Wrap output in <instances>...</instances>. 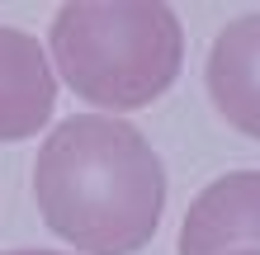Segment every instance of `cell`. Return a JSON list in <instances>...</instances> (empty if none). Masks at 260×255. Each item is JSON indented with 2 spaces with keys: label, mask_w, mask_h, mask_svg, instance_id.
Listing matches in <instances>:
<instances>
[{
  "label": "cell",
  "mask_w": 260,
  "mask_h": 255,
  "mask_svg": "<svg viewBox=\"0 0 260 255\" xmlns=\"http://www.w3.org/2000/svg\"><path fill=\"white\" fill-rule=\"evenodd\" d=\"M43 222L85 255H133L161 227L166 170L123 118L76 114L57 123L34 161Z\"/></svg>",
  "instance_id": "cell-1"
},
{
  "label": "cell",
  "mask_w": 260,
  "mask_h": 255,
  "mask_svg": "<svg viewBox=\"0 0 260 255\" xmlns=\"http://www.w3.org/2000/svg\"><path fill=\"white\" fill-rule=\"evenodd\" d=\"M52 62L85 104L142 109L175 85L185 33L161 0H71L52 19Z\"/></svg>",
  "instance_id": "cell-2"
},
{
  "label": "cell",
  "mask_w": 260,
  "mask_h": 255,
  "mask_svg": "<svg viewBox=\"0 0 260 255\" xmlns=\"http://www.w3.org/2000/svg\"><path fill=\"white\" fill-rule=\"evenodd\" d=\"M260 250V170H232L199 194L180 222V255Z\"/></svg>",
  "instance_id": "cell-3"
},
{
  "label": "cell",
  "mask_w": 260,
  "mask_h": 255,
  "mask_svg": "<svg viewBox=\"0 0 260 255\" xmlns=\"http://www.w3.org/2000/svg\"><path fill=\"white\" fill-rule=\"evenodd\" d=\"M57 76L43 43L24 28H0V142H24L48 128Z\"/></svg>",
  "instance_id": "cell-4"
},
{
  "label": "cell",
  "mask_w": 260,
  "mask_h": 255,
  "mask_svg": "<svg viewBox=\"0 0 260 255\" xmlns=\"http://www.w3.org/2000/svg\"><path fill=\"white\" fill-rule=\"evenodd\" d=\"M204 85L237 132L260 137V14H241L213 38Z\"/></svg>",
  "instance_id": "cell-5"
},
{
  "label": "cell",
  "mask_w": 260,
  "mask_h": 255,
  "mask_svg": "<svg viewBox=\"0 0 260 255\" xmlns=\"http://www.w3.org/2000/svg\"><path fill=\"white\" fill-rule=\"evenodd\" d=\"M10 255H62V250H10Z\"/></svg>",
  "instance_id": "cell-6"
},
{
  "label": "cell",
  "mask_w": 260,
  "mask_h": 255,
  "mask_svg": "<svg viewBox=\"0 0 260 255\" xmlns=\"http://www.w3.org/2000/svg\"><path fill=\"white\" fill-rule=\"evenodd\" d=\"M246 255H260V250H246Z\"/></svg>",
  "instance_id": "cell-7"
}]
</instances>
